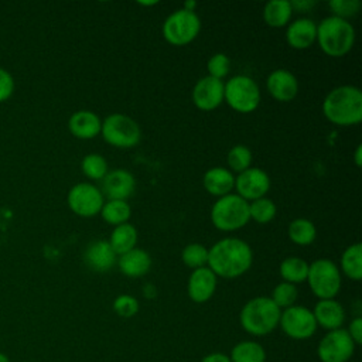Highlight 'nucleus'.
Instances as JSON below:
<instances>
[{
    "label": "nucleus",
    "instance_id": "34",
    "mask_svg": "<svg viewBox=\"0 0 362 362\" xmlns=\"http://www.w3.org/2000/svg\"><path fill=\"white\" fill-rule=\"evenodd\" d=\"M181 260L192 270L204 267L208 260V247L201 243H188L181 252Z\"/></svg>",
    "mask_w": 362,
    "mask_h": 362
},
{
    "label": "nucleus",
    "instance_id": "13",
    "mask_svg": "<svg viewBox=\"0 0 362 362\" xmlns=\"http://www.w3.org/2000/svg\"><path fill=\"white\" fill-rule=\"evenodd\" d=\"M236 194L245 201H255L266 197L270 189L269 174L257 167H249L235 177Z\"/></svg>",
    "mask_w": 362,
    "mask_h": 362
},
{
    "label": "nucleus",
    "instance_id": "7",
    "mask_svg": "<svg viewBox=\"0 0 362 362\" xmlns=\"http://www.w3.org/2000/svg\"><path fill=\"white\" fill-rule=\"evenodd\" d=\"M223 100L238 113H250L260 103V89L247 75H235L223 83Z\"/></svg>",
    "mask_w": 362,
    "mask_h": 362
},
{
    "label": "nucleus",
    "instance_id": "11",
    "mask_svg": "<svg viewBox=\"0 0 362 362\" xmlns=\"http://www.w3.org/2000/svg\"><path fill=\"white\" fill-rule=\"evenodd\" d=\"M355 342L345 328L327 331L317 345V356L321 362H348L355 352Z\"/></svg>",
    "mask_w": 362,
    "mask_h": 362
},
{
    "label": "nucleus",
    "instance_id": "46",
    "mask_svg": "<svg viewBox=\"0 0 362 362\" xmlns=\"http://www.w3.org/2000/svg\"><path fill=\"white\" fill-rule=\"evenodd\" d=\"M0 362H10V359H8V356L6 354L0 352Z\"/></svg>",
    "mask_w": 362,
    "mask_h": 362
},
{
    "label": "nucleus",
    "instance_id": "1",
    "mask_svg": "<svg viewBox=\"0 0 362 362\" xmlns=\"http://www.w3.org/2000/svg\"><path fill=\"white\" fill-rule=\"evenodd\" d=\"M252 262V247L247 242L238 238L221 239L208 249L206 264L216 277H239L250 269Z\"/></svg>",
    "mask_w": 362,
    "mask_h": 362
},
{
    "label": "nucleus",
    "instance_id": "40",
    "mask_svg": "<svg viewBox=\"0 0 362 362\" xmlns=\"http://www.w3.org/2000/svg\"><path fill=\"white\" fill-rule=\"evenodd\" d=\"M346 332L349 334V337L352 338V341L355 342V345H361L362 342V317H355L351 320Z\"/></svg>",
    "mask_w": 362,
    "mask_h": 362
},
{
    "label": "nucleus",
    "instance_id": "33",
    "mask_svg": "<svg viewBox=\"0 0 362 362\" xmlns=\"http://www.w3.org/2000/svg\"><path fill=\"white\" fill-rule=\"evenodd\" d=\"M226 161H228L229 168L239 174V173H242V171H245L250 167V164H252V151L245 144H236L228 151Z\"/></svg>",
    "mask_w": 362,
    "mask_h": 362
},
{
    "label": "nucleus",
    "instance_id": "22",
    "mask_svg": "<svg viewBox=\"0 0 362 362\" xmlns=\"http://www.w3.org/2000/svg\"><path fill=\"white\" fill-rule=\"evenodd\" d=\"M202 185L208 194L221 198L230 194L233 189L235 175L225 167H212L205 171L202 177Z\"/></svg>",
    "mask_w": 362,
    "mask_h": 362
},
{
    "label": "nucleus",
    "instance_id": "26",
    "mask_svg": "<svg viewBox=\"0 0 362 362\" xmlns=\"http://www.w3.org/2000/svg\"><path fill=\"white\" fill-rule=\"evenodd\" d=\"M266 351L257 341L245 339L233 345L229 358L230 362H266Z\"/></svg>",
    "mask_w": 362,
    "mask_h": 362
},
{
    "label": "nucleus",
    "instance_id": "42",
    "mask_svg": "<svg viewBox=\"0 0 362 362\" xmlns=\"http://www.w3.org/2000/svg\"><path fill=\"white\" fill-rule=\"evenodd\" d=\"M201 362H230L228 354L223 352H211L202 358Z\"/></svg>",
    "mask_w": 362,
    "mask_h": 362
},
{
    "label": "nucleus",
    "instance_id": "37",
    "mask_svg": "<svg viewBox=\"0 0 362 362\" xmlns=\"http://www.w3.org/2000/svg\"><path fill=\"white\" fill-rule=\"evenodd\" d=\"M113 311L123 318H130L139 311V301L130 294H120L113 300Z\"/></svg>",
    "mask_w": 362,
    "mask_h": 362
},
{
    "label": "nucleus",
    "instance_id": "21",
    "mask_svg": "<svg viewBox=\"0 0 362 362\" xmlns=\"http://www.w3.org/2000/svg\"><path fill=\"white\" fill-rule=\"evenodd\" d=\"M102 120L92 110H78L74 112L68 120L69 132L82 140H89L100 134Z\"/></svg>",
    "mask_w": 362,
    "mask_h": 362
},
{
    "label": "nucleus",
    "instance_id": "24",
    "mask_svg": "<svg viewBox=\"0 0 362 362\" xmlns=\"http://www.w3.org/2000/svg\"><path fill=\"white\" fill-rule=\"evenodd\" d=\"M107 242H109L110 247L113 249V252L120 256V255H123V253L136 247L137 230L129 222L117 225L110 232V238H109Z\"/></svg>",
    "mask_w": 362,
    "mask_h": 362
},
{
    "label": "nucleus",
    "instance_id": "28",
    "mask_svg": "<svg viewBox=\"0 0 362 362\" xmlns=\"http://www.w3.org/2000/svg\"><path fill=\"white\" fill-rule=\"evenodd\" d=\"M279 273L283 279V281L291 283V284H298L305 281L307 274H308V263L297 256H290L286 257L280 266H279Z\"/></svg>",
    "mask_w": 362,
    "mask_h": 362
},
{
    "label": "nucleus",
    "instance_id": "31",
    "mask_svg": "<svg viewBox=\"0 0 362 362\" xmlns=\"http://www.w3.org/2000/svg\"><path fill=\"white\" fill-rule=\"evenodd\" d=\"M81 168L89 180H103L109 171L107 161L102 154L98 153L86 154L81 161Z\"/></svg>",
    "mask_w": 362,
    "mask_h": 362
},
{
    "label": "nucleus",
    "instance_id": "19",
    "mask_svg": "<svg viewBox=\"0 0 362 362\" xmlns=\"http://www.w3.org/2000/svg\"><path fill=\"white\" fill-rule=\"evenodd\" d=\"M83 260L90 270L96 273H106L117 262V255L113 252L107 240H96L86 247Z\"/></svg>",
    "mask_w": 362,
    "mask_h": 362
},
{
    "label": "nucleus",
    "instance_id": "23",
    "mask_svg": "<svg viewBox=\"0 0 362 362\" xmlns=\"http://www.w3.org/2000/svg\"><path fill=\"white\" fill-rule=\"evenodd\" d=\"M116 263L119 266V270L124 276L136 279V277H141L148 273V270L151 267V257L146 250L134 247V249L120 255Z\"/></svg>",
    "mask_w": 362,
    "mask_h": 362
},
{
    "label": "nucleus",
    "instance_id": "35",
    "mask_svg": "<svg viewBox=\"0 0 362 362\" xmlns=\"http://www.w3.org/2000/svg\"><path fill=\"white\" fill-rule=\"evenodd\" d=\"M298 297V291H297V287L291 283H287V281H281L279 283L273 291H272V301L280 308V310H286L291 305L296 304V300Z\"/></svg>",
    "mask_w": 362,
    "mask_h": 362
},
{
    "label": "nucleus",
    "instance_id": "12",
    "mask_svg": "<svg viewBox=\"0 0 362 362\" xmlns=\"http://www.w3.org/2000/svg\"><path fill=\"white\" fill-rule=\"evenodd\" d=\"M71 211L82 218H92L98 215L105 204L102 191L90 182L75 184L66 197Z\"/></svg>",
    "mask_w": 362,
    "mask_h": 362
},
{
    "label": "nucleus",
    "instance_id": "27",
    "mask_svg": "<svg viewBox=\"0 0 362 362\" xmlns=\"http://www.w3.org/2000/svg\"><path fill=\"white\" fill-rule=\"evenodd\" d=\"M341 272L351 280L362 277V245L359 242L349 245L341 255Z\"/></svg>",
    "mask_w": 362,
    "mask_h": 362
},
{
    "label": "nucleus",
    "instance_id": "45",
    "mask_svg": "<svg viewBox=\"0 0 362 362\" xmlns=\"http://www.w3.org/2000/svg\"><path fill=\"white\" fill-rule=\"evenodd\" d=\"M182 8H184V10H187V11H195V8H197V1H194V0H188V1H185V3H184Z\"/></svg>",
    "mask_w": 362,
    "mask_h": 362
},
{
    "label": "nucleus",
    "instance_id": "4",
    "mask_svg": "<svg viewBox=\"0 0 362 362\" xmlns=\"http://www.w3.org/2000/svg\"><path fill=\"white\" fill-rule=\"evenodd\" d=\"M315 41L324 54L338 58L351 51L355 42V28L348 20L328 16L317 24Z\"/></svg>",
    "mask_w": 362,
    "mask_h": 362
},
{
    "label": "nucleus",
    "instance_id": "39",
    "mask_svg": "<svg viewBox=\"0 0 362 362\" xmlns=\"http://www.w3.org/2000/svg\"><path fill=\"white\" fill-rule=\"evenodd\" d=\"M14 90V81L11 78V75L0 68V102L6 100Z\"/></svg>",
    "mask_w": 362,
    "mask_h": 362
},
{
    "label": "nucleus",
    "instance_id": "17",
    "mask_svg": "<svg viewBox=\"0 0 362 362\" xmlns=\"http://www.w3.org/2000/svg\"><path fill=\"white\" fill-rule=\"evenodd\" d=\"M102 188L109 199L126 201L134 192L136 178L130 171L116 168L113 171H107L102 180Z\"/></svg>",
    "mask_w": 362,
    "mask_h": 362
},
{
    "label": "nucleus",
    "instance_id": "6",
    "mask_svg": "<svg viewBox=\"0 0 362 362\" xmlns=\"http://www.w3.org/2000/svg\"><path fill=\"white\" fill-rule=\"evenodd\" d=\"M310 290L318 300L335 298L341 290V272L329 259H317L308 264L307 279Z\"/></svg>",
    "mask_w": 362,
    "mask_h": 362
},
{
    "label": "nucleus",
    "instance_id": "47",
    "mask_svg": "<svg viewBox=\"0 0 362 362\" xmlns=\"http://www.w3.org/2000/svg\"><path fill=\"white\" fill-rule=\"evenodd\" d=\"M139 4H141V6H154V4H157V1H140Z\"/></svg>",
    "mask_w": 362,
    "mask_h": 362
},
{
    "label": "nucleus",
    "instance_id": "10",
    "mask_svg": "<svg viewBox=\"0 0 362 362\" xmlns=\"http://www.w3.org/2000/svg\"><path fill=\"white\" fill-rule=\"evenodd\" d=\"M279 327L291 339L304 341L311 338L317 331V322L313 311L303 305H291L281 310Z\"/></svg>",
    "mask_w": 362,
    "mask_h": 362
},
{
    "label": "nucleus",
    "instance_id": "3",
    "mask_svg": "<svg viewBox=\"0 0 362 362\" xmlns=\"http://www.w3.org/2000/svg\"><path fill=\"white\" fill-rule=\"evenodd\" d=\"M281 310L270 297L259 296L250 298L240 310L239 322L253 337H266L279 327Z\"/></svg>",
    "mask_w": 362,
    "mask_h": 362
},
{
    "label": "nucleus",
    "instance_id": "32",
    "mask_svg": "<svg viewBox=\"0 0 362 362\" xmlns=\"http://www.w3.org/2000/svg\"><path fill=\"white\" fill-rule=\"evenodd\" d=\"M277 208L270 198H259L249 202V216L257 223H267L276 216Z\"/></svg>",
    "mask_w": 362,
    "mask_h": 362
},
{
    "label": "nucleus",
    "instance_id": "16",
    "mask_svg": "<svg viewBox=\"0 0 362 362\" xmlns=\"http://www.w3.org/2000/svg\"><path fill=\"white\" fill-rule=\"evenodd\" d=\"M216 290V276L211 272L208 266L192 270L187 283L188 297L197 303L202 304L212 298Z\"/></svg>",
    "mask_w": 362,
    "mask_h": 362
},
{
    "label": "nucleus",
    "instance_id": "36",
    "mask_svg": "<svg viewBox=\"0 0 362 362\" xmlns=\"http://www.w3.org/2000/svg\"><path fill=\"white\" fill-rule=\"evenodd\" d=\"M206 69H208L209 76L222 81V78H225L230 69V61L226 54L216 52L208 59Z\"/></svg>",
    "mask_w": 362,
    "mask_h": 362
},
{
    "label": "nucleus",
    "instance_id": "15",
    "mask_svg": "<svg viewBox=\"0 0 362 362\" xmlns=\"http://www.w3.org/2000/svg\"><path fill=\"white\" fill-rule=\"evenodd\" d=\"M266 89L277 102H290L298 93V81L293 72L279 68L269 74Z\"/></svg>",
    "mask_w": 362,
    "mask_h": 362
},
{
    "label": "nucleus",
    "instance_id": "30",
    "mask_svg": "<svg viewBox=\"0 0 362 362\" xmlns=\"http://www.w3.org/2000/svg\"><path fill=\"white\" fill-rule=\"evenodd\" d=\"M100 216L102 219L113 226L126 223L132 215V208L127 204V201L122 199H109L103 204L100 209Z\"/></svg>",
    "mask_w": 362,
    "mask_h": 362
},
{
    "label": "nucleus",
    "instance_id": "5",
    "mask_svg": "<svg viewBox=\"0 0 362 362\" xmlns=\"http://www.w3.org/2000/svg\"><path fill=\"white\" fill-rule=\"evenodd\" d=\"M249 202L238 194H228L215 201L211 208V222L222 232H233L249 222Z\"/></svg>",
    "mask_w": 362,
    "mask_h": 362
},
{
    "label": "nucleus",
    "instance_id": "25",
    "mask_svg": "<svg viewBox=\"0 0 362 362\" xmlns=\"http://www.w3.org/2000/svg\"><path fill=\"white\" fill-rule=\"evenodd\" d=\"M293 7L288 0L267 1L263 8V20L269 27L280 28L290 23Z\"/></svg>",
    "mask_w": 362,
    "mask_h": 362
},
{
    "label": "nucleus",
    "instance_id": "41",
    "mask_svg": "<svg viewBox=\"0 0 362 362\" xmlns=\"http://www.w3.org/2000/svg\"><path fill=\"white\" fill-rule=\"evenodd\" d=\"M291 3V7H293V11H298V13H304V11H308L314 7L315 1L313 0H294V1H290Z\"/></svg>",
    "mask_w": 362,
    "mask_h": 362
},
{
    "label": "nucleus",
    "instance_id": "18",
    "mask_svg": "<svg viewBox=\"0 0 362 362\" xmlns=\"http://www.w3.org/2000/svg\"><path fill=\"white\" fill-rule=\"evenodd\" d=\"M311 311L315 318L317 327H321L327 331L342 328L346 317L342 304L335 298L318 300Z\"/></svg>",
    "mask_w": 362,
    "mask_h": 362
},
{
    "label": "nucleus",
    "instance_id": "29",
    "mask_svg": "<svg viewBox=\"0 0 362 362\" xmlns=\"http://www.w3.org/2000/svg\"><path fill=\"white\" fill-rule=\"evenodd\" d=\"M287 235L293 243L300 246H307L315 240L317 229L310 219L296 218L288 223Z\"/></svg>",
    "mask_w": 362,
    "mask_h": 362
},
{
    "label": "nucleus",
    "instance_id": "44",
    "mask_svg": "<svg viewBox=\"0 0 362 362\" xmlns=\"http://www.w3.org/2000/svg\"><path fill=\"white\" fill-rule=\"evenodd\" d=\"M354 161H355L356 167L362 165V146L361 144L356 146V150H355V154H354Z\"/></svg>",
    "mask_w": 362,
    "mask_h": 362
},
{
    "label": "nucleus",
    "instance_id": "20",
    "mask_svg": "<svg viewBox=\"0 0 362 362\" xmlns=\"http://www.w3.org/2000/svg\"><path fill=\"white\" fill-rule=\"evenodd\" d=\"M317 38V24L311 18H297L287 25L286 41L294 49L310 48Z\"/></svg>",
    "mask_w": 362,
    "mask_h": 362
},
{
    "label": "nucleus",
    "instance_id": "38",
    "mask_svg": "<svg viewBox=\"0 0 362 362\" xmlns=\"http://www.w3.org/2000/svg\"><path fill=\"white\" fill-rule=\"evenodd\" d=\"M328 7L332 10V16L348 20L349 17H354L359 8L361 1L359 0H332L328 3Z\"/></svg>",
    "mask_w": 362,
    "mask_h": 362
},
{
    "label": "nucleus",
    "instance_id": "8",
    "mask_svg": "<svg viewBox=\"0 0 362 362\" xmlns=\"http://www.w3.org/2000/svg\"><path fill=\"white\" fill-rule=\"evenodd\" d=\"M103 140L116 148H132L139 144L141 130L136 120L123 113H112L102 122Z\"/></svg>",
    "mask_w": 362,
    "mask_h": 362
},
{
    "label": "nucleus",
    "instance_id": "43",
    "mask_svg": "<svg viewBox=\"0 0 362 362\" xmlns=\"http://www.w3.org/2000/svg\"><path fill=\"white\" fill-rule=\"evenodd\" d=\"M156 294H157V290H156V287L153 284H146L143 287V296L146 298H154Z\"/></svg>",
    "mask_w": 362,
    "mask_h": 362
},
{
    "label": "nucleus",
    "instance_id": "2",
    "mask_svg": "<svg viewBox=\"0 0 362 362\" xmlns=\"http://www.w3.org/2000/svg\"><path fill=\"white\" fill-rule=\"evenodd\" d=\"M324 116L337 126H354L362 120V92L354 85L331 89L322 100Z\"/></svg>",
    "mask_w": 362,
    "mask_h": 362
},
{
    "label": "nucleus",
    "instance_id": "9",
    "mask_svg": "<svg viewBox=\"0 0 362 362\" xmlns=\"http://www.w3.org/2000/svg\"><path fill=\"white\" fill-rule=\"evenodd\" d=\"M201 30V20L195 11L178 8L173 11L163 23V35L167 42L175 47L189 44L197 38Z\"/></svg>",
    "mask_w": 362,
    "mask_h": 362
},
{
    "label": "nucleus",
    "instance_id": "14",
    "mask_svg": "<svg viewBox=\"0 0 362 362\" xmlns=\"http://www.w3.org/2000/svg\"><path fill=\"white\" fill-rule=\"evenodd\" d=\"M191 96L194 105L199 110H214L223 102V82L206 75L197 81Z\"/></svg>",
    "mask_w": 362,
    "mask_h": 362
}]
</instances>
